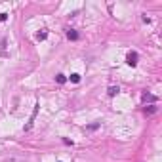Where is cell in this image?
Wrapping results in <instances>:
<instances>
[{
    "label": "cell",
    "mask_w": 162,
    "mask_h": 162,
    "mask_svg": "<svg viewBox=\"0 0 162 162\" xmlns=\"http://www.w3.org/2000/svg\"><path fill=\"white\" fill-rule=\"evenodd\" d=\"M99 126H101V122H93V124H88V126H86V130H90V132H93V130H97V128H99Z\"/></svg>",
    "instance_id": "obj_7"
},
{
    "label": "cell",
    "mask_w": 162,
    "mask_h": 162,
    "mask_svg": "<svg viewBox=\"0 0 162 162\" xmlns=\"http://www.w3.org/2000/svg\"><path fill=\"white\" fill-rule=\"evenodd\" d=\"M126 61H128V65L135 67V65H137V53H135V52H130L128 55H126Z\"/></svg>",
    "instance_id": "obj_2"
},
{
    "label": "cell",
    "mask_w": 162,
    "mask_h": 162,
    "mask_svg": "<svg viewBox=\"0 0 162 162\" xmlns=\"http://www.w3.org/2000/svg\"><path fill=\"white\" fill-rule=\"evenodd\" d=\"M63 143H65V145H73V141H71V139H67V137H63Z\"/></svg>",
    "instance_id": "obj_12"
},
{
    "label": "cell",
    "mask_w": 162,
    "mask_h": 162,
    "mask_svg": "<svg viewBox=\"0 0 162 162\" xmlns=\"http://www.w3.org/2000/svg\"><path fill=\"white\" fill-rule=\"evenodd\" d=\"M71 82H80V74H71Z\"/></svg>",
    "instance_id": "obj_10"
},
{
    "label": "cell",
    "mask_w": 162,
    "mask_h": 162,
    "mask_svg": "<svg viewBox=\"0 0 162 162\" xmlns=\"http://www.w3.org/2000/svg\"><path fill=\"white\" fill-rule=\"evenodd\" d=\"M8 19V13H0V21H6Z\"/></svg>",
    "instance_id": "obj_11"
},
{
    "label": "cell",
    "mask_w": 162,
    "mask_h": 162,
    "mask_svg": "<svg viewBox=\"0 0 162 162\" xmlns=\"http://www.w3.org/2000/svg\"><path fill=\"white\" fill-rule=\"evenodd\" d=\"M67 38L69 40H78V32L74 29H67Z\"/></svg>",
    "instance_id": "obj_4"
},
{
    "label": "cell",
    "mask_w": 162,
    "mask_h": 162,
    "mask_svg": "<svg viewBox=\"0 0 162 162\" xmlns=\"http://www.w3.org/2000/svg\"><path fill=\"white\" fill-rule=\"evenodd\" d=\"M118 92H120V90H118V86H109V90H107V93H109L111 97H114Z\"/></svg>",
    "instance_id": "obj_5"
},
{
    "label": "cell",
    "mask_w": 162,
    "mask_h": 162,
    "mask_svg": "<svg viewBox=\"0 0 162 162\" xmlns=\"http://www.w3.org/2000/svg\"><path fill=\"white\" fill-rule=\"evenodd\" d=\"M38 109H40V105H34V109H32V114H31V118H29V122L25 124V130H31L32 128V124H34V118H36V114H38Z\"/></svg>",
    "instance_id": "obj_1"
},
{
    "label": "cell",
    "mask_w": 162,
    "mask_h": 162,
    "mask_svg": "<svg viewBox=\"0 0 162 162\" xmlns=\"http://www.w3.org/2000/svg\"><path fill=\"white\" fill-rule=\"evenodd\" d=\"M46 36H48V32L42 31V32H38V34H36V40H46Z\"/></svg>",
    "instance_id": "obj_9"
},
{
    "label": "cell",
    "mask_w": 162,
    "mask_h": 162,
    "mask_svg": "<svg viewBox=\"0 0 162 162\" xmlns=\"http://www.w3.org/2000/svg\"><path fill=\"white\" fill-rule=\"evenodd\" d=\"M55 80H57V84H65V82H67V76H65V74H57Z\"/></svg>",
    "instance_id": "obj_8"
},
{
    "label": "cell",
    "mask_w": 162,
    "mask_h": 162,
    "mask_svg": "<svg viewBox=\"0 0 162 162\" xmlns=\"http://www.w3.org/2000/svg\"><path fill=\"white\" fill-rule=\"evenodd\" d=\"M141 99H143V103H147V101H149L151 103V105H153V103L154 101H156V95H153V93H143V95H141Z\"/></svg>",
    "instance_id": "obj_3"
},
{
    "label": "cell",
    "mask_w": 162,
    "mask_h": 162,
    "mask_svg": "<svg viewBox=\"0 0 162 162\" xmlns=\"http://www.w3.org/2000/svg\"><path fill=\"white\" fill-rule=\"evenodd\" d=\"M154 113H156V105H154V103L145 107V114H154Z\"/></svg>",
    "instance_id": "obj_6"
}]
</instances>
